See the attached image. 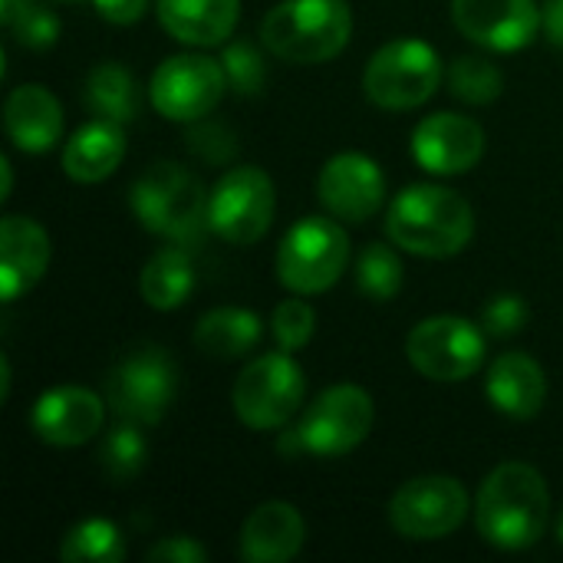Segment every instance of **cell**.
<instances>
[{
  "label": "cell",
  "instance_id": "cell-1",
  "mask_svg": "<svg viewBox=\"0 0 563 563\" xmlns=\"http://www.w3.org/2000/svg\"><path fill=\"white\" fill-rule=\"evenodd\" d=\"M475 528L498 551H528L551 528V492L528 462L498 465L478 488Z\"/></svg>",
  "mask_w": 563,
  "mask_h": 563
},
{
  "label": "cell",
  "instance_id": "cell-2",
  "mask_svg": "<svg viewBox=\"0 0 563 563\" xmlns=\"http://www.w3.org/2000/svg\"><path fill=\"white\" fill-rule=\"evenodd\" d=\"M386 234L409 254L445 261L475 238V211L445 185H409L386 211Z\"/></svg>",
  "mask_w": 563,
  "mask_h": 563
},
{
  "label": "cell",
  "instance_id": "cell-3",
  "mask_svg": "<svg viewBox=\"0 0 563 563\" xmlns=\"http://www.w3.org/2000/svg\"><path fill=\"white\" fill-rule=\"evenodd\" d=\"M353 13L346 0H280L261 20V43L284 63H327L346 49Z\"/></svg>",
  "mask_w": 563,
  "mask_h": 563
},
{
  "label": "cell",
  "instance_id": "cell-4",
  "mask_svg": "<svg viewBox=\"0 0 563 563\" xmlns=\"http://www.w3.org/2000/svg\"><path fill=\"white\" fill-rule=\"evenodd\" d=\"M373 396L363 386L340 383L323 389L297 426L280 435V452L287 459L317 455V459H340L360 449L373 432Z\"/></svg>",
  "mask_w": 563,
  "mask_h": 563
},
{
  "label": "cell",
  "instance_id": "cell-5",
  "mask_svg": "<svg viewBox=\"0 0 563 563\" xmlns=\"http://www.w3.org/2000/svg\"><path fill=\"white\" fill-rule=\"evenodd\" d=\"M129 205L145 231L175 244H195L208 228V191L178 162L148 165L129 188Z\"/></svg>",
  "mask_w": 563,
  "mask_h": 563
},
{
  "label": "cell",
  "instance_id": "cell-6",
  "mask_svg": "<svg viewBox=\"0 0 563 563\" xmlns=\"http://www.w3.org/2000/svg\"><path fill=\"white\" fill-rule=\"evenodd\" d=\"M445 79V66L426 40H393L373 53L363 69V92L373 106L406 112L435 96Z\"/></svg>",
  "mask_w": 563,
  "mask_h": 563
},
{
  "label": "cell",
  "instance_id": "cell-7",
  "mask_svg": "<svg viewBox=\"0 0 563 563\" xmlns=\"http://www.w3.org/2000/svg\"><path fill=\"white\" fill-rule=\"evenodd\" d=\"M346 261H350V238L333 214L300 218L280 241L277 280L297 297H313L330 290L343 277Z\"/></svg>",
  "mask_w": 563,
  "mask_h": 563
},
{
  "label": "cell",
  "instance_id": "cell-8",
  "mask_svg": "<svg viewBox=\"0 0 563 563\" xmlns=\"http://www.w3.org/2000/svg\"><path fill=\"white\" fill-rule=\"evenodd\" d=\"M303 396H307V376L300 363L287 350H280V353H264L241 369L231 389V406L247 429L271 432V429H287V422L303 406Z\"/></svg>",
  "mask_w": 563,
  "mask_h": 563
},
{
  "label": "cell",
  "instance_id": "cell-9",
  "mask_svg": "<svg viewBox=\"0 0 563 563\" xmlns=\"http://www.w3.org/2000/svg\"><path fill=\"white\" fill-rule=\"evenodd\" d=\"M178 396V369L162 346H139L125 353L106 379V402L119 419L135 426H158Z\"/></svg>",
  "mask_w": 563,
  "mask_h": 563
},
{
  "label": "cell",
  "instance_id": "cell-10",
  "mask_svg": "<svg viewBox=\"0 0 563 563\" xmlns=\"http://www.w3.org/2000/svg\"><path fill=\"white\" fill-rule=\"evenodd\" d=\"M274 211V181L257 165H238L224 172L208 195V228L234 247L257 244L267 234Z\"/></svg>",
  "mask_w": 563,
  "mask_h": 563
},
{
  "label": "cell",
  "instance_id": "cell-11",
  "mask_svg": "<svg viewBox=\"0 0 563 563\" xmlns=\"http://www.w3.org/2000/svg\"><path fill=\"white\" fill-rule=\"evenodd\" d=\"M472 511V498L459 478L422 475L396 488L389 498V525L406 541H442L455 534Z\"/></svg>",
  "mask_w": 563,
  "mask_h": 563
},
{
  "label": "cell",
  "instance_id": "cell-12",
  "mask_svg": "<svg viewBox=\"0 0 563 563\" xmlns=\"http://www.w3.org/2000/svg\"><path fill=\"white\" fill-rule=\"evenodd\" d=\"M228 89L224 63L201 53L168 56L148 79V99L168 122H198L211 115Z\"/></svg>",
  "mask_w": 563,
  "mask_h": 563
},
{
  "label": "cell",
  "instance_id": "cell-13",
  "mask_svg": "<svg viewBox=\"0 0 563 563\" xmlns=\"http://www.w3.org/2000/svg\"><path fill=\"white\" fill-rule=\"evenodd\" d=\"M406 356L432 383H465L485 363V333L465 317H429L412 327Z\"/></svg>",
  "mask_w": 563,
  "mask_h": 563
},
{
  "label": "cell",
  "instance_id": "cell-14",
  "mask_svg": "<svg viewBox=\"0 0 563 563\" xmlns=\"http://www.w3.org/2000/svg\"><path fill=\"white\" fill-rule=\"evenodd\" d=\"M317 198L336 221L363 224L386 201V175L369 155L340 152L320 168Z\"/></svg>",
  "mask_w": 563,
  "mask_h": 563
},
{
  "label": "cell",
  "instance_id": "cell-15",
  "mask_svg": "<svg viewBox=\"0 0 563 563\" xmlns=\"http://www.w3.org/2000/svg\"><path fill=\"white\" fill-rule=\"evenodd\" d=\"M452 20L462 36L495 53H518L541 33L538 0H452Z\"/></svg>",
  "mask_w": 563,
  "mask_h": 563
},
{
  "label": "cell",
  "instance_id": "cell-16",
  "mask_svg": "<svg viewBox=\"0 0 563 563\" xmlns=\"http://www.w3.org/2000/svg\"><path fill=\"white\" fill-rule=\"evenodd\" d=\"M485 155V129L462 112L426 115L412 129V158L429 175H465Z\"/></svg>",
  "mask_w": 563,
  "mask_h": 563
},
{
  "label": "cell",
  "instance_id": "cell-17",
  "mask_svg": "<svg viewBox=\"0 0 563 563\" xmlns=\"http://www.w3.org/2000/svg\"><path fill=\"white\" fill-rule=\"evenodd\" d=\"M106 422V402L82 386H56L33 406L30 426L40 442L53 449H76L99 435Z\"/></svg>",
  "mask_w": 563,
  "mask_h": 563
},
{
  "label": "cell",
  "instance_id": "cell-18",
  "mask_svg": "<svg viewBox=\"0 0 563 563\" xmlns=\"http://www.w3.org/2000/svg\"><path fill=\"white\" fill-rule=\"evenodd\" d=\"M53 257L49 234L23 214H7L0 224V300L13 303L33 290Z\"/></svg>",
  "mask_w": 563,
  "mask_h": 563
},
{
  "label": "cell",
  "instance_id": "cell-19",
  "mask_svg": "<svg viewBox=\"0 0 563 563\" xmlns=\"http://www.w3.org/2000/svg\"><path fill=\"white\" fill-rule=\"evenodd\" d=\"M3 125H7L10 142L20 152L43 155L63 135V106L46 86L23 82V86L10 89V96L3 102Z\"/></svg>",
  "mask_w": 563,
  "mask_h": 563
},
{
  "label": "cell",
  "instance_id": "cell-20",
  "mask_svg": "<svg viewBox=\"0 0 563 563\" xmlns=\"http://www.w3.org/2000/svg\"><path fill=\"white\" fill-rule=\"evenodd\" d=\"M307 525L287 501L257 505L241 528V558L247 563H287L303 551Z\"/></svg>",
  "mask_w": 563,
  "mask_h": 563
},
{
  "label": "cell",
  "instance_id": "cell-21",
  "mask_svg": "<svg viewBox=\"0 0 563 563\" xmlns=\"http://www.w3.org/2000/svg\"><path fill=\"white\" fill-rule=\"evenodd\" d=\"M488 402L508 419H534L548 402V376L528 353H505L492 363L485 379Z\"/></svg>",
  "mask_w": 563,
  "mask_h": 563
},
{
  "label": "cell",
  "instance_id": "cell-22",
  "mask_svg": "<svg viewBox=\"0 0 563 563\" xmlns=\"http://www.w3.org/2000/svg\"><path fill=\"white\" fill-rule=\"evenodd\" d=\"M162 26L188 46L224 43L241 16V0H155Z\"/></svg>",
  "mask_w": 563,
  "mask_h": 563
},
{
  "label": "cell",
  "instance_id": "cell-23",
  "mask_svg": "<svg viewBox=\"0 0 563 563\" xmlns=\"http://www.w3.org/2000/svg\"><path fill=\"white\" fill-rule=\"evenodd\" d=\"M125 158V132L112 119H92L76 129L63 148V172L79 185H96L109 178Z\"/></svg>",
  "mask_w": 563,
  "mask_h": 563
},
{
  "label": "cell",
  "instance_id": "cell-24",
  "mask_svg": "<svg viewBox=\"0 0 563 563\" xmlns=\"http://www.w3.org/2000/svg\"><path fill=\"white\" fill-rule=\"evenodd\" d=\"M261 317L244 307H218L205 313L195 327V346L211 360H241L261 343Z\"/></svg>",
  "mask_w": 563,
  "mask_h": 563
},
{
  "label": "cell",
  "instance_id": "cell-25",
  "mask_svg": "<svg viewBox=\"0 0 563 563\" xmlns=\"http://www.w3.org/2000/svg\"><path fill=\"white\" fill-rule=\"evenodd\" d=\"M139 290L152 310H178L195 290V261L185 244H172L152 254L142 267Z\"/></svg>",
  "mask_w": 563,
  "mask_h": 563
},
{
  "label": "cell",
  "instance_id": "cell-26",
  "mask_svg": "<svg viewBox=\"0 0 563 563\" xmlns=\"http://www.w3.org/2000/svg\"><path fill=\"white\" fill-rule=\"evenodd\" d=\"M82 99H86L92 115L112 119L119 125L135 122L142 112V89H139L135 76L122 63H112V59L89 69Z\"/></svg>",
  "mask_w": 563,
  "mask_h": 563
},
{
  "label": "cell",
  "instance_id": "cell-27",
  "mask_svg": "<svg viewBox=\"0 0 563 563\" xmlns=\"http://www.w3.org/2000/svg\"><path fill=\"white\" fill-rule=\"evenodd\" d=\"M59 558L66 563H119L125 558V541L112 521L86 518L66 531Z\"/></svg>",
  "mask_w": 563,
  "mask_h": 563
},
{
  "label": "cell",
  "instance_id": "cell-28",
  "mask_svg": "<svg viewBox=\"0 0 563 563\" xmlns=\"http://www.w3.org/2000/svg\"><path fill=\"white\" fill-rule=\"evenodd\" d=\"M148 462V442L139 432L135 422L122 419L115 429H109L99 442V468L109 482L125 485L132 482Z\"/></svg>",
  "mask_w": 563,
  "mask_h": 563
},
{
  "label": "cell",
  "instance_id": "cell-29",
  "mask_svg": "<svg viewBox=\"0 0 563 563\" xmlns=\"http://www.w3.org/2000/svg\"><path fill=\"white\" fill-rule=\"evenodd\" d=\"M356 287L363 297L386 303L402 290V261L389 244H366L356 257Z\"/></svg>",
  "mask_w": 563,
  "mask_h": 563
},
{
  "label": "cell",
  "instance_id": "cell-30",
  "mask_svg": "<svg viewBox=\"0 0 563 563\" xmlns=\"http://www.w3.org/2000/svg\"><path fill=\"white\" fill-rule=\"evenodd\" d=\"M449 89L468 106H488L505 92V76L485 56H459L449 66Z\"/></svg>",
  "mask_w": 563,
  "mask_h": 563
},
{
  "label": "cell",
  "instance_id": "cell-31",
  "mask_svg": "<svg viewBox=\"0 0 563 563\" xmlns=\"http://www.w3.org/2000/svg\"><path fill=\"white\" fill-rule=\"evenodd\" d=\"M224 73H228V86L241 96H257L267 82V63L261 56V49L247 40H234L224 46Z\"/></svg>",
  "mask_w": 563,
  "mask_h": 563
},
{
  "label": "cell",
  "instance_id": "cell-32",
  "mask_svg": "<svg viewBox=\"0 0 563 563\" xmlns=\"http://www.w3.org/2000/svg\"><path fill=\"white\" fill-rule=\"evenodd\" d=\"M271 333H274L280 350L297 353L317 333V310L307 300H284L271 317Z\"/></svg>",
  "mask_w": 563,
  "mask_h": 563
},
{
  "label": "cell",
  "instance_id": "cell-33",
  "mask_svg": "<svg viewBox=\"0 0 563 563\" xmlns=\"http://www.w3.org/2000/svg\"><path fill=\"white\" fill-rule=\"evenodd\" d=\"M13 40L23 49H49L59 40V16L40 3H30L10 26Z\"/></svg>",
  "mask_w": 563,
  "mask_h": 563
},
{
  "label": "cell",
  "instance_id": "cell-34",
  "mask_svg": "<svg viewBox=\"0 0 563 563\" xmlns=\"http://www.w3.org/2000/svg\"><path fill=\"white\" fill-rule=\"evenodd\" d=\"M528 317H531V310H528L525 297H518V294H498V297L488 300V307L482 313V327H485L488 336L505 340V336H515L528 323Z\"/></svg>",
  "mask_w": 563,
  "mask_h": 563
},
{
  "label": "cell",
  "instance_id": "cell-35",
  "mask_svg": "<svg viewBox=\"0 0 563 563\" xmlns=\"http://www.w3.org/2000/svg\"><path fill=\"white\" fill-rule=\"evenodd\" d=\"M205 548L195 538H165L158 544H152L148 551V563H205Z\"/></svg>",
  "mask_w": 563,
  "mask_h": 563
},
{
  "label": "cell",
  "instance_id": "cell-36",
  "mask_svg": "<svg viewBox=\"0 0 563 563\" xmlns=\"http://www.w3.org/2000/svg\"><path fill=\"white\" fill-rule=\"evenodd\" d=\"M96 13L115 26H129L135 20H142V13L148 10V0H92Z\"/></svg>",
  "mask_w": 563,
  "mask_h": 563
},
{
  "label": "cell",
  "instance_id": "cell-37",
  "mask_svg": "<svg viewBox=\"0 0 563 563\" xmlns=\"http://www.w3.org/2000/svg\"><path fill=\"white\" fill-rule=\"evenodd\" d=\"M541 30L551 46L563 49V0H544L541 7Z\"/></svg>",
  "mask_w": 563,
  "mask_h": 563
},
{
  "label": "cell",
  "instance_id": "cell-38",
  "mask_svg": "<svg viewBox=\"0 0 563 563\" xmlns=\"http://www.w3.org/2000/svg\"><path fill=\"white\" fill-rule=\"evenodd\" d=\"M33 0H0V20H3V26L10 30L13 26V20L30 7Z\"/></svg>",
  "mask_w": 563,
  "mask_h": 563
},
{
  "label": "cell",
  "instance_id": "cell-39",
  "mask_svg": "<svg viewBox=\"0 0 563 563\" xmlns=\"http://www.w3.org/2000/svg\"><path fill=\"white\" fill-rule=\"evenodd\" d=\"M0 172H3V191H0V198H10V188H13V165H10L7 155L0 158Z\"/></svg>",
  "mask_w": 563,
  "mask_h": 563
},
{
  "label": "cell",
  "instance_id": "cell-40",
  "mask_svg": "<svg viewBox=\"0 0 563 563\" xmlns=\"http://www.w3.org/2000/svg\"><path fill=\"white\" fill-rule=\"evenodd\" d=\"M10 396V360L0 356V399Z\"/></svg>",
  "mask_w": 563,
  "mask_h": 563
},
{
  "label": "cell",
  "instance_id": "cell-41",
  "mask_svg": "<svg viewBox=\"0 0 563 563\" xmlns=\"http://www.w3.org/2000/svg\"><path fill=\"white\" fill-rule=\"evenodd\" d=\"M558 541H561V544H563V511H561V515H558Z\"/></svg>",
  "mask_w": 563,
  "mask_h": 563
}]
</instances>
